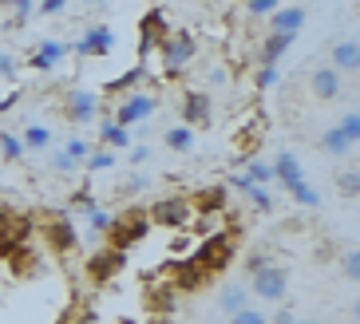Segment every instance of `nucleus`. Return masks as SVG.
<instances>
[{"mask_svg":"<svg viewBox=\"0 0 360 324\" xmlns=\"http://www.w3.org/2000/svg\"><path fill=\"white\" fill-rule=\"evenodd\" d=\"M317 147L325 150V155H337V158H340V155H349L356 143H349V138L340 135V127H333V131H325V135L317 138Z\"/></svg>","mask_w":360,"mask_h":324,"instance_id":"nucleus-24","label":"nucleus"},{"mask_svg":"<svg viewBox=\"0 0 360 324\" xmlns=\"http://www.w3.org/2000/svg\"><path fill=\"white\" fill-rule=\"evenodd\" d=\"M12 4H16V16H20V20L32 12V0H12Z\"/></svg>","mask_w":360,"mask_h":324,"instance_id":"nucleus-53","label":"nucleus"},{"mask_svg":"<svg viewBox=\"0 0 360 324\" xmlns=\"http://www.w3.org/2000/svg\"><path fill=\"white\" fill-rule=\"evenodd\" d=\"M340 72L337 67H317V72L309 75V91H313V99L317 103H328V99H337L340 95Z\"/></svg>","mask_w":360,"mask_h":324,"instance_id":"nucleus-16","label":"nucleus"},{"mask_svg":"<svg viewBox=\"0 0 360 324\" xmlns=\"http://www.w3.org/2000/svg\"><path fill=\"white\" fill-rule=\"evenodd\" d=\"M250 281L262 301H281L289 293V269H281V265H262L257 273H250Z\"/></svg>","mask_w":360,"mask_h":324,"instance_id":"nucleus-8","label":"nucleus"},{"mask_svg":"<svg viewBox=\"0 0 360 324\" xmlns=\"http://www.w3.org/2000/svg\"><path fill=\"white\" fill-rule=\"evenodd\" d=\"M285 194H289V198H293V202H301V206H317V190H313V186H309V182H305V178H301V182H293V186H285Z\"/></svg>","mask_w":360,"mask_h":324,"instance_id":"nucleus-32","label":"nucleus"},{"mask_svg":"<svg viewBox=\"0 0 360 324\" xmlns=\"http://www.w3.org/2000/svg\"><path fill=\"white\" fill-rule=\"evenodd\" d=\"M167 147L179 150V155L194 150V131H191V127H170V131H167Z\"/></svg>","mask_w":360,"mask_h":324,"instance_id":"nucleus-27","label":"nucleus"},{"mask_svg":"<svg viewBox=\"0 0 360 324\" xmlns=\"http://www.w3.org/2000/svg\"><path fill=\"white\" fill-rule=\"evenodd\" d=\"M0 150H4V158H8V162H16V158L24 155V143L16 135H8V131H0Z\"/></svg>","mask_w":360,"mask_h":324,"instance_id":"nucleus-35","label":"nucleus"},{"mask_svg":"<svg viewBox=\"0 0 360 324\" xmlns=\"http://www.w3.org/2000/svg\"><path fill=\"white\" fill-rule=\"evenodd\" d=\"M191 218H194V209L186 194H162V198H155L147 206V221L159 226V230H186Z\"/></svg>","mask_w":360,"mask_h":324,"instance_id":"nucleus-3","label":"nucleus"},{"mask_svg":"<svg viewBox=\"0 0 360 324\" xmlns=\"http://www.w3.org/2000/svg\"><path fill=\"white\" fill-rule=\"evenodd\" d=\"M107 226H111V214H103V209H91V230H96V233H107Z\"/></svg>","mask_w":360,"mask_h":324,"instance_id":"nucleus-44","label":"nucleus"},{"mask_svg":"<svg viewBox=\"0 0 360 324\" xmlns=\"http://www.w3.org/2000/svg\"><path fill=\"white\" fill-rule=\"evenodd\" d=\"M72 324H103V320H99V309H91V304H84V309H75Z\"/></svg>","mask_w":360,"mask_h":324,"instance_id":"nucleus-42","label":"nucleus"},{"mask_svg":"<svg viewBox=\"0 0 360 324\" xmlns=\"http://www.w3.org/2000/svg\"><path fill=\"white\" fill-rule=\"evenodd\" d=\"M269 167H274V178L281 182V186H293V182H301V178H305V170H301V162H297L293 150H281Z\"/></svg>","mask_w":360,"mask_h":324,"instance_id":"nucleus-20","label":"nucleus"},{"mask_svg":"<svg viewBox=\"0 0 360 324\" xmlns=\"http://www.w3.org/2000/svg\"><path fill=\"white\" fill-rule=\"evenodd\" d=\"M111 167H115V150H91V155H87V170H91V174L111 170Z\"/></svg>","mask_w":360,"mask_h":324,"instance_id":"nucleus-34","label":"nucleus"},{"mask_svg":"<svg viewBox=\"0 0 360 324\" xmlns=\"http://www.w3.org/2000/svg\"><path fill=\"white\" fill-rule=\"evenodd\" d=\"M337 186H340V194H345V198H360V170L356 167H349V170H340L337 174Z\"/></svg>","mask_w":360,"mask_h":324,"instance_id":"nucleus-30","label":"nucleus"},{"mask_svg":"<svg viewBox=\"0 0 360 324\" xmlns=\"http://www.w3.org/2000/svg\"><path fill=\"white\" fill-rule=\"evenodd\" d=\"M155 230V226H150L147 221V209L143 206H131L127 214H119V218H111V226H107V245H111V250H123L127 253L131 245H139V241L147 238V233Z\"/></svg>","mask_w":360,"mask_h":324,"instance_id":"nucleus-2","label":"nucleus"},{"mask_svg":"<svg viewBox=\"0 0 360 324\" xmlns=\"http://www.w3.org/2000/svg\"><path fill=\"white\" fill-rule=\"evenodd\" d=\"M245 178H250L254 186H265V182H274V167L262 162V158H250V162H245Z\"/></svg>","mask_w":360,"mask_h":324,"instance_id":"nucleus-31","label":"nucleus"},{"mask_svg":"<svg viewBox=\"0 0 360 324\" xmlns=\"http://www.w3.org/2000/svg\"><path fill=\"white\" fill-rule=\"evenodd\" d=\"M32 233H36L32 214H16V209L4 206V214H0V257L12 250H20V245H28Z\"/></svg>","mask_w":360,"mask_h":324,"instance_id":"nucleus-7","label":"nucleus"},{"mask_svg":"<svg viewBox=\"0 0 360 324\" xmlns=\"http://www.w3.org/2000/svg\"><path fill=\"white\" fill-rule=\"evenodd\" d=\"M274 84H277V63H262L257 75H254V87H257V91H269Z\"/></svg>","mask_w":360,"mask_h":324,"instance_id":"nucleus-36","label":"nucleus"},{"mask_svg":"<svg viewBox=\"0 0 360 324\" xmlns=\"http://www.w3.org/2000/svg\"><path fill=\"white\" fill-rule=\"evenodd\" d=\"M143 75H147V63H135L131 72H123L119 79H111V84H107V91H131L135 84H143Z\"/></svg>","mask_w":360,"mask_h":324,"instance_id":"nucleus-28","label":"nucleus"},{"mask_svg":"<svg viewBox=\"0 0 360 324\" xmlns=\"http://www.w3.org/2000/svg\"><path fill=\"white\" fill-rule=\"evenodd\" d=\"M72 316H75V304H72V309H64V313L56 316V324H72Z\"/></svg>","mask_w":360,"mask_h":324,"instance_id":"nucleus-55","label":"nucleus"},{"mask_svg":"<svg viewBox=\"0 0 360 324\" xmlns=\"http://www.w3.org/2000/svg\"><path fill=\"white\" fill-rule=\"evenodd\" d=\"M123 269H127V253H123V250H111V245L96 250V253L84 261V277H87L91 285H111Z\"/></svg>","mask_w":360,"mask_h":324,"instance_id":"nucleus-6","label":"nucleus"},{"mask_svg":"<svg viewBox=\"0 0 360 324\" xmlns=\"http://www.w3.org/2000/svg\"><path fill=\"white\" fill-rule=\"evenodd\" d=\"M167 16H162V8H150L143 12V20H139V60H147L155 48H159L162 40H167Z\"/></svg>","mask_w":360,"mask_h":324,"instance_id":"nucleus-10","label":"nucleus"},{"mask_svg":"<svg viewBox=\"0 0 360 324\" xmlns=\"http://www.w3.org/2000/svg\"><path fill=\"white\" fill-rule=\"evenodd\" d=\"M155 107H159V99H155V95L135 91V95H127V99H119L115 119H111V123H119V127H135V123H143V119L155 115Z\"/></svg>","mask_w":360,"mask_h":324,"instance_id":"nucleus-9","label":"nucleus"},{"mask_svg":"<svg viewBox=\"0 0 360 324\" xmlns=\"http://www.w3.org/2000/svg\"><path fill=\"white\" fill-rule=\"evenodd\" d=\"M265 320H269V324H293L297 316L289 313V309H277V313H274V316H265Z\"/></svg>","mask_w":360,"mask_h":324,"instance_id":"nucleus-50","label":"nucleus"},{"mask_svg":"<svg viewBox=\"0 0 360 324\" xmlns=\"http://www.w3.org/2000/svg\"><path fill=\"white\" fill-rule=\"evenodd\" d=\"M111 48H115V32L103 28V24H99V28H91L79 44H72V52H79V56H107Z\"/></svg>","mask_w":360,"mask_h":324,"instance_id":"nucleus-17","label":"nucleus"},{"mask_svg":"<svg viewBox=\"0 0 360 324\" xmlns=\"http://www.w3.org/2000/svg\"><path fill=\"white\" fill-rule=\"evenodd\" d=\"M340 269H345V277H349V281H356V277H360V250L345 253V257H340Z\"/></svg>","mask_w":360,"mask_h":324,"instance_id":"nucleus-40","label":"nucleus"},{"mask_svg":"<svg viewBox=\"0 0 360 324\" xmlns=\"http://www.w3.org/2000/svg\"><path fill=\"white\" fill-rule=\"evenodd\" d=\"M262 265H269V257H265V253H250V257H245V273H257Z\"/></svg>","mask_w":360,"mask_h":324,"instance_id":"nucleus-48","label":"nucleus"},{"mask_svg":"<svg viewBox=\"0 0 360 324\" xmlns=\"http://www.w3.org/2000/svg\"><path fill=\"white\" fill-rule=\"evenodd\" d=\"M143 190H147V178H143V174H135V178L123 182V194H143Z\"/></svg>","mask_w":360,"mask_h":324,"instance_id":"nucleus-47","label":"nucleus"},{"mask_svg":"<svg viewBox=\"0 0 360 324\" xmlns=\"http://www.w3.org/2000/svg\"><path fill=\"white\" fill-rule=\"evenodd\" d=\"M147 158H150V147H135V150H131V162H135V167H139V162H147Z\"/></svg>","mask_w":360,"mask_h":324,"instance_id":"nucleus-51","label":"nucleus"},{"mask_svg":"<svg viewBox=\"0 0 360 324\" xmlns=\"http://www.w3.org/2000/svg\"><path fill=\"white\" fill-rule=\"evenodd\" d=\"M0 75H4V79H12V75H16V72H12V60L4 52H0Z\"/></svg>","mask_w":360,"mask_h":324,"instance_id":"nucleus-52","label":"nucleus"},{"mask_svg":"<svg viewBox=\"0 0 360 324\" xmlns=\"http://www.w3.org/2000/svg\"><path fill=\"white\" fill-rule=\"evenodd\" d=\"M218 309H222L226 316L242 313V309H250V293H245L242 285H233V289H226V293L218 297Z\"/></svg>","mask_w":360,"mask_h":324,"instance_id":"nucleus-25","label":"nucleus"},{"mask_svg":"<svg viewBox=\"0 0 360 324\" xmlns=\"http://www.w3.org/2000/svg\"><path fill=\"white\" fill-rule=\"evenodd\" d=\"M52 167L60 170V174H72V170H75V158H72V155H64V150H60V155L52 158Z\"/></svg>","mask_w":360,"mask_h":324,"instance_id":"nucleus-45","label":"nucleus"},{"mask_svg":"<svg viewBox=\"0 0 360 324\" xmlns=\"http://www.w3.org/2000/svg\"><path fill=\"white\" fill-rule=\"evenodd\" d=\"M226 206H230V186L226 182H214V186H202L191 194L194 214H226Z\"/></svg>","mask_w":360,"mask_h":324,"instance_id":"nucleus-13","label":"nucleus"},{"mask_svg":"<svg viewBox=\"0 0 360 324\" xmlns=\"http://www.w3.org/2000/svg\"><path fill=\"white\" fill-rule=\"evenodd\" d=\"M281 0H245V12L250 16H274Z\"/></svg>","mask_w":360,"mask_h":324,"instance_id":"nucleus-37","label":"nucleus"},{"mask_svg":"<svg viewBox=\"0 0 360 324\" xmlns=\"http://www.w3.org/2000/svg\"><path fill=\"white\" fill-rule=\"evenodd\" d=\"M333 67H337V72H356L360 67V44L352 40V36L333 48Z\"/></svg>","mask_w":360,"mask_h":324,"instance_id":"nucleus-23","label":"nucleus"},{"mask_svg":"<svg viewBox=\"0 0 360 324\" xmlns=\"http://www.w3.org/2000/svg\"><path fill=\"white\" fill-rule=\"evenodd\" d=\"M99 135H103V143H107V147H131V135H127V127L111 123V119H107V123L99 127Z\"/></svg>","mask_w":360,"mask_h":324,"instance_id":"nucleus-29","label":"nucleus"},{"mask_svg":"<svg viewBox=\"0 0 360 324\" xmlns=\"http://www.w3.org/2000/svg\"><path fill=\"white\" fill-rule=\"evenodd\" d=\"M4 261H8V269L16 273V277H32V273L40 269V253H36L32 241H28V245H20V250L4 253Z\"/></svg>","mask_w":360,"mask_h":324,"instance_id":"nucleus-18","label":"nucleus"},{"mask_svg":"<svg viewBox=\"0 0 360 324\" xmlns=\"http://www.w3.org/2000/svg\"><path fill=\"white\" fill-rule=\"evenodd\" d=\"M194 56H198V40L191 32H167V40L159 44V63L167 75H179Z\"/></svg>","mask_w":360,"mask_h":324,"instance_id":"nucleus-5","label":"nucleus"},{"mask_svg":"<svg viewBox=\"0 0 360 324\" xmlns=\"http://www.w3.org/2000/svg\"><path fill=\"white\" fill-rule=\"evenodd\" d=\"M143 309H147V316H174L179 313V293L170 285L147 281V289H143Z\"/></svg>","mask_w":360,"mask_h":324,"instance_id":"nucleus-11","label":"nucleus"},{"mask_svg":"<svg viewBox=\"0 0 360 324\" xmlns=\"http://www.w3.org/2000/svg\"><path fill=\"white\" fill-rule=\"evenodd\" d=\"M64 155H72V158H87V155H91V147H87L84 138H72V143H68V150H64Z\"/></svg>","mask_w":360,"mask_h":324,"instance_id":"nucleus-46","label":"nucleus"},{"mask_svg":"<svg viewBox=\"0 0 360 324\" xmlns=\"http://www.w3.org/2000/svg\"><path fill=\"white\" fill-rule=\"evenodd\" d=\"M182 119H186V123L182 127H210L214 123V99L206 91H186L182 95Z\"/></svg>","mask_w":360,"mask_h":324,"instance_id":"nucleus-12","label":"nucleus"},{"mask_svg":"<svg viewBox=\"0 0 360 324\" xmlns=\"http://www.w3.org/2000/svg\"><path fill=\"white\" fill-rule=\"evenodd\" d=\"M245 198L254 202V206L262 209V214H269V209H274V198L265 194V186H250V190H245Z\"/></svg>","mask_w":360,"mask_h":324,"instance_id":"nucleus-38","label":"nucleus"},{"mask_svg":"<svg viewBox=\"0 0 360 324\" xmlns=\"http://www.w3.org/2000/svg\"><path fill=\"white\" fill-rule=\"evenodd\" d=\"M170 253H174V257H186V253H191V238H186L182 230H174V241H170Z\"/></svg>","mask_w":360,"mask_h":324,"instance_id":"nucleus-43","label":"nucleus"},{"mask_svg":"<svg viewBox=\"0 0 360 324\" xmlns=\"http://www.w3.org/2000/svg\"><path fill=\"white\" fill-rule=\"evenodd\" d=\"M262 138H265V119H257L254 127H245V131H238V143H233V162H250V158H257V150H262Z\"/></svg>","mask_w":360,"mask_h":324,"instance_id":"nucleus-15","label":"nucleus"},{"mask_svg":"<svg viewBox=\"0 0 360 324\" xmlns=\"http://www.w3.org/2000/svg\"><path fill=\"white\" fill-rule=\"evenodd\" d=\"M87 4H91V0H87Z\"/></svg>","mask_w":360,"mask_h":324,"instance_id":"nucleus-59","label":"nucleus"},{"mask_svg":"<svg viewBox=\"0 0 360 324\" xmlns=\"http://www.w3.org/2000/svg\"><path fill=\"white\" fill-rule=\"evenodd\" d=\"M293 40H297V36H281V32H269V36H265V40L257 44V60H262V63H277L281 56L289 52V48H293Z\"/></svg>","mask_w":360,"mask_h":324,"instance_id":"nucleus-22","label":"nucleus"},{"mask_svg":"<svg viewBox=\"0 0 360 324\" xmlns=\"http://www.w3.org/2000/svg\"><path fill=\"white\" fill-rule=\"evenodd\" d=\"M143 324H174V316H147Z\"/></svg>","mask_w":360,"mask_h":324,"instance_id":"nucleus-56","label":"nucleus"},{"mask_svg":"<svg viewBox=\"0 0 360 324\" xmlns=\"http://www.w3.org/2000/svg\"><path fill=\"white\" fill-rule=\"evenodd\" d=\"M68 0H40V12L44 16H56V12H64Z\"/></svg>","mask_w":360,"mask_h":324,"instance_id":"nucleus-49","label":"nucleus"},{"mask_svg":"<svg viewBox=\"0 0 360 324\" xmlns=\"http://www.w3.org/2000/svg\"><path fill=\"white\" fill-rule=\"evenodd\" d=\"M72 52V44H56V40H44L40 48H36L32 56V72H52L56 63L64 60V56Z\"/></svg>","mask_w":360,"mask_h":324,"instance_id":"nucleus-19","label":"nucleus"},{"mask_svg":"<svg viewBox=\"0 0 360 324\" xmlns=\"http://www.w3.org/2000/svg\"><path fill=\"white\" fill-rule=\"evenodd\" d=\"M16 99H20V91H12L8 99H0V111H12V107H16Z\"/></svg>","mask_w":360,"mask_h":324,"instance_id":"nucleus-54","label":"nucleus"},{"mask_svg":"<svg viewBox=\"0 0 360 324\" xmlns=\"http://www.w3.org/2000/svg\"><path fill=\"white\" fill-rule=\"evenodd\" d=\"M230 324H269L265 320V313H257V309H242V313H233Z\"/></svg>","mask_w":360,"mask_h":324,"instance_id":"nucleus-41","label":"nucleus"},{"mask_svg":"<svg viewBox=\"0 0 360 324\" xmlns=\"http://www.w3.org/2000/svg\"><path fill=\"white\" fill-rule=\"evenodd\" d=\"M238 238H242V226H230V230H218V233H210V238H202L198 250H191L194 265H198L206 277L226 273L233 265V257H238Z\"/></svg>","mask_w":360,"mask_h":324,"instance_id":"nucleus-1","label":"nucleus"},{"mask_svg":"<svg viewBox=\"0 0 360 324\" xmlns=\"http://www.w3.org/2000/svg\"><path fill=\"white\" fill-rule=\"evenodd\" d=\"M36 233H40V238L48 241V250L60 253V257L79 250V230H75V221L68 218V214H44V218L36 221Z\"/></svg>","mask_w":360,"mask_h":324,"instance_id":"nucleus-4","label":"nucleus"},{"mask_svg":"<svg viewBox=\"0 0 360 324\" xmlns=\"http://www.w3.org/2000/svg\"><path fill=\"white\" fill-rule=\"evenodd\" d=\"M115 324H135V320H131V316H119V320Z\"/></svg>","mask_w":360,"mask_h":324,"instance_id":"nucleus-57","label":"nucleus"},{"mask_svg":"<svg viewBox=\"0 0 360 324\" xmlns=\"http://www.w3.org/2000/svg\"><path fill=\"white\" fill-rule=\"evenodd\" d=\"M340 135L349 138V143H356V138H360V115H356V111H349V115L340 119Z\"/></svg>","mask_w":360,"mask_h":324,"instance_id":"nucleus-39","label":"nucleus"},{"mask_svg":"<svg viewBox=\"0 0 360 324\" xmlns=\"http://www.w3.org/2000/svg\"><path fill=\"white\" fill-rule=\"evenodd\" d=\"M96 115H99V103H96L91 91H72L64 99V119L68 123H96Z\"/></svg>","mask_w":360,"mask_h":324,"instance_id":"nucleus-14","label":"nucleus"},{"mask_svg":"<svg viewBox=\"0 0 360 324\" xmlns=\"http://www.w3.org/2000/svg\"><path fill=\"white\" fill-rule=\"evenodd\" d=\"M305 8H277L274 16H269V28L281 32V36H297V32L305 28Z\"/></svg>","mask_w":360,"mask_h":324,"instance_id":"nucleus-21","label":"nucleus"},{"mask_svg":"<svg viewBox=\"0 0 360 324\" xmlns=\"http://www.w3.org/2000/svg\"><path fill=\"white\" fill-rule=\"evenodd\" d=\"M293 324H317V320H293Z\"/></svg>","mask_w":360,"mask_h":324,"instance_id":"nucleus-58","label":"nucleus"},{"mask_svg":"<svg viewBox=\"0 0 360 324\" xmlns=\"http://www.w3.org/2000/svg\"><path fill=\"white\" fill-rule=\"evenodd\" d=\"M48 143H52V131H48V127H28V131H24V147L28 150H44Z\"/></svg>","mask_w":360,"mask_h":324,"instance_id":"nucleus-33","label":"nucleus"},{"mask_svg":"<svg viewBox=\"0 0 360 324\" xmlns=\"http://www.w3.org/2000/svg\"><path fill=\"white\" fill-rule=\"evenodd\" d=\"M222 218H226V214H194V218H191V226H194V238H210V233H218V230H222Z\"/></svg>","mask_w":360,"mask_h":324,"instance_id":"nucleus-26","label":"nucleus"}]
</instances>
